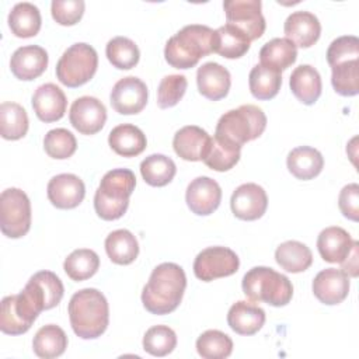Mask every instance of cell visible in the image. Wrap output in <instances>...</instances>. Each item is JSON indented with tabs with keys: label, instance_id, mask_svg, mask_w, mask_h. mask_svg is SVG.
I'll list each match as a JSON object with an SVG mask.
<instances>
[{
	"label": "cell",
	"instance_id": "38",
	"mask_svg": "<svg viewBox=\"0 0 359 359\" xmlns=\"http://www.w3.org/2000/svg\"><path fill=\"white\" fill-rule=\"evenodd\" d=\"M105 55L109 63L121 70H129L139 62L140 52L137 45L126 36H115L108 41Z\"/></svg>",
	"mask_w": 359,
	"mask_h": 359
},
{
	"label": "cell",
	"instance_id": "42",
	"mask_svg": "<svg viewBox=\"0 0 359 359\" xmlns=\"http://www.w3.org/2000/svg\"><path fill=\"white\" fill-rule=\"evenodd\" d=\"M43 149L49 157L65 160L74 154L77 149V140L70 130L65 128H56L45 135Z\"/></svg>",
	"mask_w": 359,
	"mask_h": 359
},
{
	"label": "cell",
	"instance_id": "16",
	"mask_svg": "<svg viewBox=\"0 0 359 359\" xmlns=\"http://www.w3.org/2000/svg\"><path fill=\"white\" fill-rule=\"evenodd\" d=\"M46 194L55 208L74 209L83 202L86 187L83 180L74 174H59L49 180Z\"/></svg>",
	"mask_w": 359,
	"mask_h": 359
},
{
	"label": "cell",
	"instance_id": "31",
	"mask_svg": "<svg viewBox=\"0 0 359 359\" xmlns=\"http://www.w3.org/2000/svg\"><path fill=\"white\" fill-rule=\"evenodd\" d=\"M105 251L114 264L129 265L137 258L139 244L129 230L119 229L107 236Z\"/></svg>",
	"mask_w": 359,
	"mask_h": 359
},
{
	"label": "cell",
	"instance_id": "27",
	"mask_svg": "<svg viewBox=\"0 0 359 359\" xmlns=\"http://www.w3.org/2000/svg\"><path fill=\"white\" fill-rule=\"evenodd\" d=\"M250 43L251 41L245 34L230 24H224L213 31L212 52L227 59H237L248 52Z\"/></svg>",
	"mask_w": 359,
	"mask_h": 359
},
{
	"label": "cell",
	"instance_id": "19",
	"mask_svg": "<svg viewBox=\"0 0 359 359\" xmlns=\"http://www.w3.org/2000/svg\"><path fill=\"white\" fill-rule=\"evenodd\" d=\"M67 100L60 87L53 83L39 86L32 95V108L38 119L45 123L56 122L65 116Z\"/></svg>",
	"mask_w": 359,
	"mask_h": 359
},
{
	"label": "cell",
	"instance_id": "10",
	"mask_svg": "<svg viewBox=\"0 0 359 359\" xmlns=\"http://www.w3.org/2000/svg\"><path fill=\"white\" fill-rule=\"evenodd\" d=\"M240 259L237 254L222 245L202 250L194 261V273L202 282L226 278L238 271Z\"/></svg>",
	"mask_w": 359,
	"mask_h": 359
},
{
	"label": "cell",
	"instance_id": "26",
	"mask_svg": "<svg viewBox=\"0 0 359 359\" xmlns=\"http://www.w3.org/2000/svg\"><path fill=\"white\" fill-rule=\"evenodd\" d=\"M286 165L293 177L307 181L313 180L321 172L324 167V158L317 149L310 146H299L289 151Z\"/></svg>",
	"mask_w": 359,
	"mask_h": 359
},
{
	"label": "cell",
	"instance_id": "5",
	"mask_svg": "<svg viewBox=\"0 0 359 359\" xmlns=\"http://www.w3.org/2000/svg\"><path fill=\"white\" fill-rule=\"evenodd\" d=\"M266 128V116L264 111L252 104L240 105L236 109L224 112L216 125L215 139L241 149L243 144L259 137Z\"/></svg>",
	"mask_w": 359,
	"mask_h": 359
},
{
	"label": "cell",
	"instance_id": "36",
	"mask_svg": "<svg viewBox=\"0 0 359 359\" xmlns=\"http://www.w3.org/2000/svg\"><path fill=\"white\" fill-rule=\"evenodd\" d=\"M175 172V163L164 154H150L140 163V174L144 182L151 187H164L170 184Z\"/></svg>",
	"mask_w": 359,
	"mask_h": 359
},
{
	"label": "cell",
	"instance_id": "39",
	"mask_svg": "<svg viewBox=\"0 0 359 359\" xmlns=\"http://www.w3.org/2000/svg\"><path fill=\"white\" fill-rule=\"evenodd\" d=\"M196 351L203 359H224L231 355L233 341L219 330H208L196 339Z\"/></svg>",
	"mask_w": 359,
	"mask_h": 359
},
{
	"label": "cell",
	"instance_id": "6",
	"mask_svg": "<svg viewBox=\"0 0 359 359\" xmlns=\"http://www.w3.org/2000/svg\"><path fill=\"white\" fill-rule=\"evenodd\" d=\"M136 177L128 168H114L104 174L94 195L95 213L104 220H116L129 206Z\"/></svg>",
	"mask_w": 359,
	"mask_h": 359
},
{
	"label": "cell",
	"instance_id": "21",
	"mask_svg": "<svg viewBox=\"0 0 359 359\" xmlns=\"http://www.w3.org/2000/svg\"><path fill=\"white\" fill-rule=\"evenodd\" d=\"M210 139L212 137L205 129L195 125H188L175 132L172 147L182 160L201 161L209 149Z\"/></svg>",
	"mask_w": 359,
	"mask_h": 359
},
{
	"label": "cell",
	"instance_id": "14",
	"mask_svg": "<svg viewBox=\"0 0 359 359\" xmlns=\"http://www.w3.org/2000/svg\"><path fill=\"white\" fill-rule=\"evenodd\" d=\"M231 212L241 220H257L262 217L268 208V196L264 188L254 182H247L236 188L230 199Z\"/></svg>",
	"mask_w": 359,
	"mask_h": 359
},
{
	"label": "cell",
	"instance_id": "4",
	"mask_svg": "<svg viewBox=\"0 0 359 359\" xmlns=\"http://www.w3.org/2000/svg\"><path fill=\"white\" fill-rule=\"evenodd\" d=\"M212 42L213 29L208 25H185L167 41L164 57L175 69H191L202 57L212 53Z\"/></svg>",
	"mask_w": 359,
	"mask_h": 359
},
{
	"label": "cell",
	"instance_id": "11",
	"mask_svg": "<svg viewBox=\"0 0 359 359\" xmlns=\"http://www.w3.org/2000/svg\"><path fill=\"white\" fill-rule=\"evenodd\" d=\"M261 7L259 0H226L223 3L227 24L240 29L250 41L261 38L265 31L266 24Z\"/></svg>",
	"mask_w": 359,
	"mask_h": 359
},
{
	"label": "cell",
	"instance_id": "17",
	"mask_svg": "<svg viewBox=\"0 0 359 359\" xmlns=\"http://www.w3.org/2000/svg\"><path fill=\"white\" fill-rule=\"evenodd\" d=\"M349 276L337 268H325L320 271L311 285L314 296L327 306L344 302L349 293Z\"/></svg>",
	"mask_w": 359,
	"mask_h": 359
},
{
	"label": "cell",
	"instance_id": "43",
	"mask_svg": "<svg viewBox=\"0 0 359 359\" xmlns=\"http://www.w3.org/2000/svg\"><path fill=\"white\" fill-rule=\"evenodd\" d=\"M240 151H241V149L227 146V144L216 140L215 137H212L209 149L202 161L210 170L220 171V172L229 171L238 163Z\"/></svg>",
	"mask_w": 359,
	"mask_h": 359
},
{
	"label": "cell",
	"instance_id": "49",
	"mask_svg": "<svg viewBox=\"0 0 359 359\" xmlns=\"http://www.w3.org/2000/svg\"><path fill=\"white\" fill-rule=\"evenodd\" d=\"M358 250H359V243L353 240V245L349 255L341 262V271L345 275L352 278L358 276Z\"/></svg>",
	"mask_w": 359,
	"mask_h": 359
},
{
	"label": "cell",
	"instance_id": "9",
	"mask_svg": "<svg viewBox=\"0 0 359 359\" xmlns=\"http://www.w3.org/2000/svg\"><path fill=\"white\" fill-rule=\"evenodd\" d=\"M31 227V202L20 188H7L0 195V229L8 238H20Z\"/></svg>",
	"mask_w": 359,
	"mask_h": 359
},
{
	"label": "cell",
	"instance_id": "1",
	"mask_svg": "<svg viewBox=\"0 0 359 359\" xmlns=\"http://www.w3.org/2000/svg\"><path fill=\"white\" fill-rule=\"evenodd\" d=\"M185 287L184 269L174 262H163L150 273L142 292V303L151 314H170L180 306Z\"/></svg>",
	"mask_w": 359,
	"mask_h": 359
},
{
	"label": "cell",
	"instance_id": "15",
	"mask_svg": "<svg viewBox=\"0 0 359 359\" xmlns=\"http://www.w3.org/2000/svg\"><path fill=\"white\" fill-rule=\"evenodd\" d=\"M185 201L192 213L208 216L213 213L222 201V188L210 177H196L189 182Z\"/></svg>",
	"mask_w": 359,
	"mask_h": 359
},
{
	"label": "cell",
	"instance_id": "3",
	"mask_svg": "<svg viewBox=\"0 0 359 359\" xmlns=\"http://www.w3.org/2000/svg\"><path fill=\"white\" fill-rule=\"evenodd\" d=\"M46 310V300L39 286L29 278L18 294L6 296L0 306V330L7 335L27 332L38 314Z\"/></svg>",
	"mask_w": 359,
	"mask_h": 359
},
{
	"label": "cell",
	"instance_id": "20",
	"mask_svg": "<svg viewBox=\"0 0 359 359\" xmlns=\"http://www.w3.org/2000/svg\"><path fill=\"white\" fill-rule=\"evenodd\" d=\"M283 31L286 39H289L294 46L310 48L320 38L321 24L313 13L300 10L287 15Z\"/></svg>",
	"mask_w": 359,
	"mask_h": 359
},
{
	"label": "cell",
	"instance_id": "47",
	"mask_svg": "<svg viewBox=\"0 0 359 359\" xmlns=\"http://www.w3.org/2000/svg\"><path fill=\"white\" fill-rule=\"evenodd\" d=\"M86 3L83 0H53L50 13L53 20L60 25H74L84 14Z\"/></svg>",
	"mask_w": 359,
	"mask_h": 359
},
{
	"label": "cell",
	"instance_id": "24",
	"mask_svg": "<svg viewBox=\"0 0 359 359\" xmlns=\"http://www.w3.org/2000/svg\"><path fill=\"white\" fill-rule=\"evenodd\" d=\"M265 323V311L251 302L238 300L227 313L229 327L240 335H254Z\"/></svg>",
	"mask_w": 359,
	"mask_h": 359
},
{
	"label": "cell",
	"instance_id": "29",
	"mask_svg": "<svg viewBox=\"0 0 359 359\" xmlns=\"http://www.w3.org/2000/svg\"><path fill=\"white\" fill-rule=\"evenodd\" d=\"M41 24L39 8L28 1L17 3L8 14V27L18 38L35 36L41 29Z\"/></svg>",
	"mask_w": 359,
	"mask_h": 359
},
{
	"label": "cell",
	"instance_id": "44",
	"mask_svg": "<svg viewBox=\"0 0 359 359\" xmlns=\"http://www.w3.org/2000/svg\"><path fill=\"white\" fill-rule=\"evenodd\" d=\"M188 87L187 77L182 74H168L161 79L157 88V104L160 108H171L177 105Z\"/></svg>",
	"mask_w": 359,
	"mask_h": 359
},
{
	"label": "cell",
	"instance_id": "13",
	"mask_svg": "<svg viewBox=\"0 0 359 359\" xmlns=\"http://www.w3.org/2000/svg\"><path fill=\"white\" fill-rule=\"evenodd\" d=\"M72 126L81 135H95L107 121L105 105L95 97L84 95L73 101L69 112Z\"/></svg>",
	"mask_w": 359,
	"mask_h": 359
},
{
	"label": "cell",
	"instance_id": "37",
	"mask_svg": "<svg viewBox=\"0 0 359 359\" xmlns=\"http://www.w3.org/2000/svg\"><path fill=\"white\" fill-rule=\"evenodd\" d=\"M100 268V257L90 248H79L67 255L63 262V269L74 282H81L91 278Z\"/></svg>",
	"mask_w": 359,
	"mask_h": 359
},
{
	"label": "cell",
	"instance_id": "33",
	"mask_svg": "<svg viewBox=\"0 0 359 359\" xmlns=\"http://www.w3.org/2000/svg\"><path fill=\"white\" fill-rule=\"evenodd\" d=\"M297 59V48L286 38H273L264 43L259 50L261 65L278 72L286 70Z\"/></svg>",
	"mask_w": 359,
	"mask_h": 359
},
{
	"label": "cell",
	"instance_id": "25",
	"mask_svg": "<svg viewBox=\"0 0 359 359\" xmlns=\"http://www.w3.org/2000/svg\"><path fill=\"white\" fill-rule=\"evenodd\" d=\"M293 95L304 105H313L321 95V76L311 65L297 66L289 80Z\"/></svg>",
	"mask_w": 359,
	"mask_h": 359
},
{
	"label": "cell",
	"instance_id": "8",
	"mask_svg": "<svg viewBox=\"0 0 359 359\" xmlns=\"http://www.w3.org/2000/svg\"><path fill=\"white\" fill-rule=\"evenodd\" d=\"M98 67L95 49L84 42L69 46L56 65L57 80L70 88L80 87L90 81Z\"/></svg>",
	"mask_w": 359,
	"mask_h": 359
},
{
	"label": "cell",
	"instance_id": "32",
	"mask_svg": "<svg viewBox=\"0 0 359 359\" xmlns=\"http://www.w3.org/2000/svg\"><path fill=\"white\" fill-rule=\"evenodd\" d=\"M67 348L66 332L55 324H48L41 327L32 341L34 353L42 359H53L60 355Z\"/></svg>",
	"mask_w": 359,
	"mask_h": 359
},
{
	"label": "cell",
	"instance_id": "7",
	"mask_svg": "<svg viewBox=\"0 0 359 359\" xmlns=\"http://www.w3.org/2000/svg\"><path fill=\"white\" fill-rule=\"evenodd\" d=\"M243 292L248 300L264 302L273 307L286 306L293 296L287 276L268 266H254L243 276Z\"/></svg>",
	"mask_w": 359,
	"mask_h": 359
},
{
	"label": "cell",
	"instance_id": "40",
	"mask_svg": "<svg viewBox=\"0 0 359 359\" xmlns=\"http://www.w3.org/2000/svg\"><path fill=\"white\" fill-rule=\"evenodd\" d=\"M331 72V83L338 94L353 97L359 93V59L338 63Z\"/></svg>",
	"mask_w": 359,
	"mask_h": 359
},
{
	"label": "cell",
	"instance_id": "18",
	"mask_svg": "<svg viewBox=\"0 0 359 359\" xmlns=\"http://www.w3.org/2000/svg\"><path fill=\"white\" fill-rule=\"evenodd\" d=\"M48 52L38 45H27L14 50L10 59L11 73L24 81L39 77L48 67Z\"/></svg>",
	"mask_w": 359,
	"mask_h": 359
},
{
	"label": "cell",
	"instance_id": "45",
	"mask_svg": "<svg viewBox=\"0 0 359 359\" xmlns=\"http://www.w3.org/2000/svg\"><path fill=\"white\" fill-rule=\"evenodd\" d=\"M355 59H359V39L355 35L339 36L334 39L327 49V62L331 67Z\"/></svg>",
	"mask_w": 359,
	"mask_h": 359
},
{
	"label": "cell",
	"instance_id": "41",
	"mask_svg": "<svg viewBox=\"0 0 359 359\" xmlns=\"http://www.w3.org/2000/svg\"><path fill=\"white\" fill-rule=\"evenodd\" d=\"M177 346V335L168 325H153L143 337V349L153 356H165Z\"/></svg>",
	"mask_w": 359,
	"mask_h": 359
},
{
	"label": "cell",
	"instance_id": "30",
	"mask_svg": "<svg viewBox=\"0 0 359 359\" xmlns=\"http://www.w3.org/2000/svg\"><path fill=\"white\" fill-rule=\"evenodd\" d=\"M275 261L286 272L299 273L310 268L313 264V254L306 244L289 240L278 245L275 251Z\"/></svg>",
	"mask_w": 359,
	"mask_h": 359
},
{
	"label": "cell",
	"instance_id": "46",
	"mask_svg": "<svg viewBox=\"0 0 359 359\" xmlns=\"http://www.w3.org/2000/svg\"><path fill=\"white\" fill-rule=\"evenodd\" d=\"M42 290L46 300V310L56 307L65 293V287L59 276L50 271H39L31 276Z\"/></svg>",
	"mask_w": 359,
	"mask_h": 359
},
{
	"label": "cell",
	"instance_id": "12",
	"mask_svg": "<svg viewBox=\"0 0 359 359\" xmlns=\"http://www.w3.org/2000/svg\"><path fill=\"white\" fill-rule=\"evenodd\" d=\"M147 86L135 76H128L115 83L109 101L112 108L121 115L139 114L147 104Z\"/></svg>",
	"mask_w": 359,
	"mask_h": 359
},
{
	"label": "cell",
	"instance_id": "2",
	"mask_svg": "<svg viewBox=\"0 0 359 359\" xmlns=\"http://www.w3.org/2000/svg\"><path fill=\"white\" fill-rule=\"evenodd\" d=\"M67 313L74 334L83 339H95L108 327V302L98 289L86 287L76 292L69 302Z\"/></svg>",
	"mask_w": 359,
	"mask_h": 359
},
{
	"label": "cell",
	"instance_id": "35",
	"mask_svg": "<svg viewBox=\"0 0 359 359\" xmlns=\"http://www.w3.org/2000/svg\"><path fill=\"white\" fill-rule=\"evenodd\" d=\"M248 84L251 94L261 101L273 98L282 86V74L280 72L264 66V65H255L248 76Z\"/></svg>",
	"mask_w": 359,
	"mask_h": 359
},
{
	"label": "cell",
	"instance_id": "23",
	"mask_svg": "<svg viewBox=\"0 0 359 359\" xmlns=\"http://www.w3.org/2000/svg\"><path fill=\"white\" fill-rule=\"evenodd\" d=\"M353 238L339 226H331L320 231L317 250L321 258L331 264H341L351 252Z\"/></svg>",
	"mask_w": 359,
	"mask_h": 359
},
{
	"label": "cell",
	"instance_id": "34",
	"mask_svg": "<svg viewBox=\"0 0 359 359\" xmlns=\"http://www.w3.org/2000/svg\"><path fill=\"white\" fill-rule=\"evenodd\" d=\"M27 111L17 102L6 101L0 105V135L6 140H18L28 132Z\"/></svg>",
	"mask_w": 359,
	"mask_h": 359
},
{
	"label": "cell",
	"instance_id": "22",
	"mask_svg": "<svg viewBox=\"0 0 359 359\" xmlns=\"http://www.w3.org/2000/svg\"><path fill=\"white\" fill-rule=\"evenodd\" d=\"M196 84L199 93L210 100L219 101L229 94L231 77L226 67L216 62L203 63L196 72Z\"/></svg>",
	"mask_w": 359,
	"mask_h": 359
},
{
	"label": "cell",
	"instance_id": "28",
	"mask_svg": "<svg viewBox=\"0 0 359 359\" xmlns=\"http://www.w3.org/2000/svg\"><path fill=\"white\" fill-rule=\"evenodd\" d=\"M111 149L123 157H136L146 149L147 140L144 133L132 123L115 126L108 136Z\"/></svg>",
	"mask_w": 359,
	"mask_h": 359
},
{
	"label": "cell",
	"instance_id": "48",
	"mask_svg": "<svg viewBox=\"0 0 359 359\" xmlns=\"http://www.w3.org/2000/svg\"><path fill=\"white\" fill-rule=\"evenodd\" d=\"M338 206L341 213L352 220H359V185L358 184H348L345 185L338 196Z\"/></svg>",
	"mask_w": 359,
	"mask_h": 359
}]
</instances>
